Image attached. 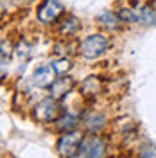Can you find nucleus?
I'll use <instances>...</instances> for the list:
<instances>
[{
    "label": "nucleus",
    "instance_id": "f257e3e1",
    "mask_svg": "<svg viewBox=\"0 0 156 158\" xmlns=\"http://www.w3.org/2000/svg\"><path fill=\"white\" fill-rule=\"evenodd\" d=\"M109 47V38L104 34H90L79 43V54L86 59L101 58Z\"/></svg>",
    "mask_w": 156,
    "mask_h": 158
},
{
    "label": "nucleus",
    "instance_id": "f03ea898",
    "mask_svg": "<svg viewBox=\"0 0 156 158\" xmlns=\"http://www.w3.org/2000/svg\"><path fill=\"white\" fill-rule=\"evenodd\" d=\"M108 151L106 146V140L101 138L99 135H95L93 131L83 137L81 140V146H79L77 151V156H84V158H99V156H104Z\"/></svg>",
    "mask_w": 156,
    "mask_h": 158
},
{
    "label": "nucleus",
    "instance_id": "7ed1b4c3",
    "mask_svg": "<svg viewBox=\"0 0 156 158\" xmlns=\"http://www.w3.org/2000/svg\"><path fill=\"white\" fill-rule=\"evenodd\" d=\"M81 140H83V135L79 133L77 129H72V131H65L61 137H59L58 144H56V149L61 156H77L79 146H81Z\"/></svg>",
    "mask_w": 156,
    "mask_h": 158
},
{
    "label": "nucleus",
    "instance_id": "20e7f679",
    "mask_svg": "<svg viewBox=\"0 0 156 158\" xmlns=\"http://www.w3.org/2000/svg\"><path fill=\"white\" fill-rule=\"evenodd\" d=\"M59 117V104L58 99L45 97L41 99L34 108V118L39 122H56Z\"/></svg>",
    "mask_w": 156,
    "mask_h": 158
},
{
    "label": "nucleus",
    "instance_id": "39448f33",
    "mask_svg": "<svg viewBox=\"0 0 156 158\" xmlns=\"http://www.w3.org/2000/svg\"><path fill=\"white\" fill-rule=\"evenodd\" d=\"M63 11H65V6L59 0H43L38 6L36 18L41 23H54L56 20H59Z\"/></svg>",
    "mask_w": 156,
    "mask_h": 158
},
{
    "label": "nucleus",
    "instance_id": "423d86ee",
    "mask_svg": "<svg viewBox=\"0 0 156 158\" xmlns=\"http://www.w3.org/2000/svg\"><path fill=\"white\" fill-rule=\"evenodd\" d=\"M56 76L58 72L54 69V65H41L32 72V85L36 88H49L56 81Z\"/></svg>",
    "mask_w": 156,
    "mask_h": 158
},
{
    "label": "nucleus",
    "instance_id": "0eeeda50",
    "mask_svg": "<svg viewBox=\"0 0 156 158\" xmlns=\"http://www.w3.org/2000/svg\"><path fill=\"white\" fill-rule=\"evenodd\" d=\"M74 85H76V83H74V79H72V77H67V76H63V77L56 79V81H54V83L49 86L50 97L58 99V101L65 99V97L70 94V92H72Z\"/></svg>",
    "mask_w": 156,
    "mask_h": 158
},
{
    "label": "nucleus",
    "instance_id": "6e6552de",
    "mask_svg": "<svg viewBox=\"0 0 156 158\" xmlns=\"http://www.w3.org/2000/svg\"><path fill=\"white\" fill-rule=\"evenodd\" d=\"M97 22L108 31H117L120 29L122 25V18L118 16V13H113V11H104L97 16Z\"/></svg>",
    "mask_w": 156,
    "mask_h": 158
},
{
    "label": "nucleus",
    "instance_id": "1a4fd4ad",
    "mask_svg": "<svg viewBox=\"0 0 156 158\" xmlns=\"http://www.w3.org/2000/svg\"><path fill=\"white\" fill-rule=\"evenodd\" d=\"M79 88H81V94H83L84 97H95L97 94H101V90H102V83H101L99 77L90 76V77H86L81 83Z\"/></svg>",
    "mask_w": 156,
    "mask_h": 158
},
{
    "label": "nucleus",
    "instance_id": "9d476101",
    "mask_svg": "<svg viewBox=\"0 0 156 158\" xmlns=\"http://www.w3.org/2000/svg\"><path fill=\"white\" fill-rule=\"evenodd\" d=\"M83 122H84V126H86L88 131L97 133V131H101V129L106 126V117L102 113H97V111H90L86 117L83 118Z\"/></svg>",
    "mask_w": 156,
    "mask_h": 158
},
{
    "label": "nucleus",
    "instance_id": "9b49d317",
    "mask_svg": "<svg viewBox=\"0 0 156 158\" xmlns=\"http://www.w3.org/2000/svg\"><path fill=\"white\" fill-rule=\"evenodd\" d=\"M77 122H79V117L72 115V113H65V115H59L58 117V120H56V128H58L61 133H65V131L76 129Z\"/></svg>",
    "mask_w": 156,
    "mask_h": 158
},
{
    "label": "nucleus",
    "instance_id": "f8f14e48",
    "mask_svg": "<svg viewBox=\"0 0 156 158\" xmlns=\"http://www.w3.org/2000/svg\"><path fill=\"white\" fill-rule=\"evenodd\" d=\"M79 29H81L79 20H76L74 16H70V18L63 23V27H61V34H65V36H72V34H76Z\"/></svg>",
    "mask_w": 156,
    "mask_h": 158
},
{
    "label": "nucleus",
    "instance_id": "ddd939ff",
    "mask_svg": "<svg viewBox=\"0 0 156 158\" xmlns=\"http://www.w3.org/2000/svg\"><path fill=\"white\" fill-rule=\"evenodd\" d=\"M52 65H54V69H56V72H58L59 76H65V74L72 69V63H70L68 58H59V59H56Z\"/></svg>",
    "mask_w": 156,
    "mask_h": 158
},
{
    "label": "nucleus",
    "instance_id": "4468645a",
    "mask_svg": "<svg viewBox=\"0 0 156 158\" xmlns=\"http://www.w3.org/2000/svg\"><path fill=\"white\" fill-rule=\"evenodd\" d=\"M140 156H156V148H147L140 153Z\"/></svg>",
    "mask_w": 156,
    "mask_h": 158
},
{
    "label": "nucleus",
    "instance_id": "2eb2a0df",
    "mask_svg": "<svg viewBox=\"0 0 156 158\" xmlns=\"http://www.w3.org/2000/svg\"><path fill=\"white\" fill-rule=\"evenodd\" d=\"M149 6H151V7L156 11V0H151V4H149Z\"/></svg>",
    "mask_w": 156,
    "mask_h": 158
}]
</instances>
